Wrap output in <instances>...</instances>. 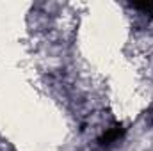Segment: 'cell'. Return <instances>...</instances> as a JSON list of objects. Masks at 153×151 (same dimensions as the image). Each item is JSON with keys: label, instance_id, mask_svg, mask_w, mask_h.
<instances>
[{"label": "cell", "instance_id": "6da1fadb", "mask_svg": "<svg viewBox=\"0 0 153 151\" xmlns=\"http://www.w3.org/2000/svg\"><path fill=\"white\" fill-rule=\"evenodd\" d=\"M121 133H123L121 126H119V124H116V126L109 128V130L103 133V137L100 139V142H102V144H111V142H114V141H117V139L121 137Z\"/></svg>", "mask_w": 153, "mask_h": 151}, {"label": "cell", "instance_id": "7a4b0ae2", "mask_svg": "<svg viewBox=\"0 0 153 151\" xmlns=\"http://www.w3.org/2000/svg\"><path fill=\"white\" fill-rule=\"evenodd\" d=\"M134 7H135V9H144V11H148V9H153V4H152V2H144V4H134Z\"/></svg>", "mask_w": 153, "mask_h": 151}]
</instances>
